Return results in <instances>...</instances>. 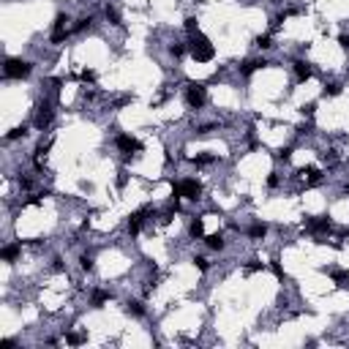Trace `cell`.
I'll return each instance as SVG.
<instances>
[{"label": "cell", "instance_id": "cell-8", "mask_svg": "<svg viewBox=\"0 0 349 349\" xmlns=\"http://www.w3.org/2000/svg\"><path fill=\"white\" fill-rule=\"evenodd\" d=\"M126 311H129L131 317H145V311H148V308L139 303V300H129V303H126Z\"/></svg>", "mask_w": 349, "mask_h": 349}, {"label": "cell", "instance_id": "cell-9", "mask_svg": "<svg viewBox=\"0 0 349 349\" xmlns=\"http://www.w3.org/2000/svg\"><path fill=\"white\" fill-rule=\"evenodd\" d=\"M224 246H226V243H224V237H221V235H210V237H207V248H213V251H224Z\"/></svg>", "mask_w": 349, "mask_h": 349}, {"label": "cell", "instance_id": "cell-2", "mask_svg": "<svg viewBox=\"0 0 349 349\" xmlns=\"http://www.w3.org/2000/svg\"><path fill=\"white\" fill-rule=\"evenodd\" d=\"M30 71H33V66L27 60H22V57H8L3 66L5 79H25V77H30Z\"/></svg>", "mask_w": 349, "mask_h": 349}, {"label": "cell", "instance_id": "cell-7", "mask_svg": "<svg viewBox=\"0 0 349 349\" xmlns=\"http://www.w3.org/2000/svg\"><path fill=\"white\" fill-rule=\"evenodd\" d=\"M19 251H22V243H14V246H5V248H3V259H5V262H14L16 257H19Z\"/></svg>", "mask_w": 349, "mask_h": 349}, {"label": "cell", "instance_id": "cell-4", "mask_svg": "<svg viewBox=\"0 0 349 349\" xmlns=\"http://www.w3.org/2000/svg\"><path fill=\"white\" fill-rule=\"evenodd\" d=\"M115 145H118L123 153H137L142 145H139L137 137H131V134H118V139H115Z\"/></svg>", "mask_w": 349, "mask_h": 349}, {"label": "cell", "instance_id": "cell-3", "mask_svg": "<svg viewBox=\"0 0 349 349\" xmlns=\"http://www.w3.org/2000/svg\"><path fill=\"white\" fill-rule=\"evenodd\" d=\"M207 101V87L205 85H196L191 82L185 87V104H188V109H202Z\"/></svg>", "mask_w": 349, "mask_h": 349}, {"label": "cell", "instance_id": "cell-5", "mask_svg": "<svg viewBox=\"0 0 349 349\" xmlns=\"http://www.w3.org/2000/svg\"><path fill=\"white\" fill-rule=\"evenodd\" d=\"M311 74H314L311 63H306V60H298V63H295V77H298V82H306Z\"/></svg>", "mask_w": 349, "mask_h": 349}, {"label": "cell", "instance_id": "cell-1", "mask_svg": "<svg viewBox=\"0 0 349 349\" xmlns=\"http://www.w3.org/2000/svg\"><path fill=\"white\" fill-rule=\"evenodd\" d=\"M188 49H191V57H194L196 63H210L213 57H216V46L207 41L202 33H194V36H191Z\"/></svg>", "mask_w": 349, "mask_h": 349}, {"label": "cell", "instance_id": "cell-6", "mask_svg": "<svg viewBox=\"0 0 349 349\" xmlns=\"http://www.w3.org/2000/svg\"><path fill=\"white\" fill-rule=\"evenodd\" d=\"M188 235L194 237V240H199V237L205 235V224H202V218H191V224H188Z\"/></svg>", "mask_w": 349, "mask_h": 349}]
</instances>
